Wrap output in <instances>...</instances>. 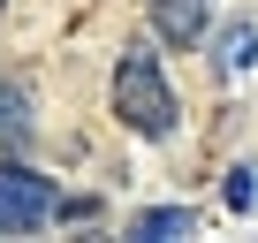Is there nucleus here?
I'll return each mask as SVG.
<instances>
[{
  "mask_svg": "<svg viewBox=\"0 0 258 243\" xmlns=\"http://www.w3.org/2000/svg\"><path fill=\"white\" fill-rule=\"evenodd\" d=\"M114 114H121V130H137V137H175V114L182 106H175L152 46H129L114 61Z\"/></svg>",
  "mask_w": 258,
  "mask_h": 243,
  "instance_id": "obj_1",
  "label": "nucleus"
},
{
  "mask_svg": "<svg viewBox=\"0 0 258 243\" xmlns=\"http://www.w3.org/2000/svg\"><path fill=\"white\" fill-rule=\"evenodd\" d=\"M53 213H61V190H53L38 167L0 160V235H38Z\"/></svg>",
  "mask_w": 258,
  "mask_h": 243,
  "instance_id": "obj_2",
  "label": "nucleus"
},
{
  "mask_svg": "<svg viewBox=\"0 0 258 243\" xmlns=\"http://www.w3.org/2000/svg\"><path fill=\"white\" fill-rule=\"evenodd\" d=\"M152 31L167 46H198L205 38V0H152Z\"/></svg>",
  "mask_w": 258,
  "mask_h": 243,
  "instance_id": "obj_3",
  "label": "nucleus"
},
{
  "mask_svg": "<svg viewBox=\"0 0 258 243\" xmlns=\"http://www.w3.org/2000/svg\"><path fill=\"white\" fill-rule=\"evenodd\" d=\"M31 137H38V122H31V91L0 76V145H16V152H23Z\"/></svg>",
  "mask_w": 258,
  "mask_h": 243,
  "instance_id": "obj_4",
  "label": "nucleus"
},
{
  "mask_svg": "<svg viewBox=\"0 0 258 243\" xmlns=\"http://www.w3.org/2000/svg\"><path fill=\"white\" fill-rule=\"evenodd\" d=\"M190 228H198L190 205H152V213H137V235H145V243H175V235H190Z\"/></svg>",
  "mask_w": 258,
  "mask_h": 243,
  "instance_id": "obj_5",
  "label": "nucleus"
},
{
  "mask_svg": "<svg viewBox=\"0 0 258 243\" xmlns=\"http://www.w3.org/2000/svg\"><path fill=\"white\" fill-rule=\"evenodd\" d=\"M250 61H258V31H250V23H228V31H220V69L243 76Z\"/></svg>",
  "mask_w": 258,
  "mask_h": 243,
  "instance_id": "obj_6",
  "label": "nucleus"
},
{
  "mask_svg": "<svg viewBox=\"0 0 258 243\" xmlns=\"http://www.w3.org/2000/svg\"><path fill=\"white\" fill-rule=\"evenodd\" d=\"M250 190H258V183H250V167H235V175H228V190H220V198H228V213H250Z\"/></svg>",
  "mask_w": 258,
  "mask_h": 243,
  "instance_id": "obj_7",
  "label": "nucleus"
},
{
  "mask_svg": "<svg viewBox=\"0 0 258 243\" xmlns=\"http://www.w3.org/2000/svg\"><path fill=\"white\" fill-rule=\"evenodd\" d=\"M0 8H8V0H0Z\"/></svg>",
  "mask_w": 258,
  "mask_h": 243,
  "instance_id": "obj_8",
  "label": "nucleus"
}]
</instances>
